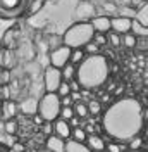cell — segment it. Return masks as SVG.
Returning a JSON list of instances; mask_svg holds the SVG:
<instances>
[{
  "instance_id": "obj_1",
  "label": "cell",
  "mask_w": 148,
  "mask_h": 152,
  "mask_svg": "<svg viewBox=\"0 0 148 152\" xmlns=\"http://www.w3.org/2000/svg\"><path fill=\"white\" fill-rule=\"evenodd\" d=\"M147 109H143L136 99H120L112 104L103 114V130L114 140L128 142L138 135L147 119Z\"/></svg>"
},
{
  "instance_id": "obj_2",
  "label": "cell",
  "mask_w": 148,
  "mask_h": 152,
  "mask_svg": "<svg viewBox=\"0 0 148 152\" xmlns=\"http://www.w3.org/2000/svg\"><path fill=\"white\" fill-rule=\"evenodd\" d=\"M110 76V62L105 56L93 54V56H84V59L76 64V80L79 81L81 88L93 90L100 88L107 83Z\"/></svg>"
},
{
  "instance_id": "obj_3",
  "label": "cell",
  "mask_w": 148,
  "mask_h": 152,
  "mask_svg": "<svg viewBox=\"0 0 148 152\" xmlns=\"http://www.w3.org/2000/svg\"><path fill=\"white\" fill-rule=\"evenodd\" d=\"M93 35L95 29L90 21H74V24H71L62 35V43L71 48L84 47L88 42H91Z\"/></svg>"
},
{
  "instance_id": "obj_4",
  "label": "cell",
  "mask_w": 148,
  "mask_h": 152,
  "mask_svg": "<svg viewBox=\"0 0 148 152\" xmlns=\"http://www.w3.org/2000/svg\"><path fill=\"white\" fill-rule=\"evenodd\" d=\"M60 107V97L55 92H45L38 100L36 113L43 118V121H54L55 118H59Z\"/></svg>"
},
{
  "instance_id": "obj_5",
  "label": "cell",
  "mask_w": 148,
  "mask_h": 152,
  "mask_svg": "<svg viewBox=\"0 0 148 152\" xmlns=\"http://www.w3.org/2000/svg\"><path fill=\"white\" fill-rule=\"evenodd\" d=\"M28 2L29 0H0V16L10 19L17 18L21 14H24Z\"/></svg>"
},
{
  "instance_id": "obj_6",
  "label": "cell",
  "mask_w": 148,
  "mask_h": 152,
  "mask_svg": "<svg viewBox=\"0 0 148 152\" xmlns=\"http://www.w3.org/2000/svg\"><path fill=\"white\" fill-rule=\"evenodd\" d=\"M96 14H98V9L93 4V0H79L73 16L74 21H91Z\"/></svg>"
},
{
  "instance_id": "obj_7",
  "label": "cell",
  "mask_w": 148,
  "mask_h": 152,
  "mask_svg": "<svg viewBox=\"0 0 148 152\" xmlns=\"http://www.w3.org/2000/svg\"><path fill=\"white\" fill-rule=\"evenodd\" d=\"M69 56H71V47H67V45H59V47L52 48V52H50V56H48V62H50V66L54 67H60L67 64L69 62Z\"/></svg>"
},
{
  "instance_id": "obj_8",
  "label": "cell",
  "mask_w": 148,
  "mask_h": 152,
  "mask_svg": "<svg viewBox=\"0 0 148 152\" xmlns=\"http://www.w3.org/2000/svg\"><path fill=\"white\" fill-rule=\"evenodd\" d=\"M62 81L60 69L54 66H48L43 71V90L45 92H57V86Z\"/></svg>"
},
{
  "instance_id": "obj_9",
  "label": "cell",
  "mask_w": 148,
  "mask_h": 152,
  "mask_svg": "<svg viewBox=\"0 0 148 152\" xmlns=\"http://www.w3.org/2000/svg\"><path fill=\"white\" fill-rule=\"evenodd\" d=\"M131 18H124V16H112L110 18V29L119 33V35H124L131 29Z\"/></svg>"
},
{
  "instance_id": "obj_10",
  "label": "cell",
  "mask_w": 148,
  "mask_h": 152,
  "mask_svg": "<svg viewBox=\"0 0 148 152\" xmlns=\"http://www.w3.org/2000/svg\"><path fill=\"white\" fill-rule=\"evenodd\" d=\"M52 132H54V135L67 140L71 137V124H69V121H65L62 118H55L52 121Z\"/></svg>"
},
{
  "instance_id": "obj_11",
  "label": "cell",
  "mask_w": 148,
  "mask_h": 152,
  "mask_svg": "<svg viewBox=\"0 0 148 152\" xmlns=\"http://www.w3.org/2000/svg\"><path fill=\"white\" fill-rule=\"evenodd\" d=\"M90 23H91L93 29L96 33H109L110 31V16H105V14H100L98 12Z\"/></svg>"
},
{
  "instance_id": "obj_12",
  "label": "cell",
  "mask_w": 148,
  "mask_h": 152,
  "mask_svg": "<svg viewBox=\"0 0 148 152\" xmlns=\"http://www.w3.org/2000/svg\"><path fill=\"white\" fill-rule=\"evenodd\" d=\"M45 147L48 152H64L65 151V140L57 135H48L45 140Z\"/></svg>"
},
{
  "instance_id": "obj_13",
  "label": "cell",
  "mask_w": 148,
  "mask_h": 152,
  "mask_svg": "<svg viewBox=\"0 0 148 152\" xmlns=\"http://www.w3.org/2000/svg\"><path fill=\"white\" fill-rule=\"evenodd\" d=\"M17 113H19L17 102H14L12 99L2 100V118H4V121H5V119H12V118H16Z\"/></svg>"
},
{
  "instance_id": "obj_14",
  "label": "cell",
  "mask_w": 148,
  "mask_h": 152,
  "mask_svg": "<svg viewBox=\"0 0 148 152\" xmlns=\"http://www.w3.org/2000/svg\"><path fill=\"white\" fill-rule=\"evenodd\" d=\"M36 105H38V100L35 97H28V99H24V100H21L17 104V109L19 113L26 114V116H33V114L36 113Z\"/></svg>"
},
{
  "instance_id": "obj_15",
  "label": "cell",
  "mask_w": 148,
  "mask_h": 152,
  "mask_svg": "<svg viewBox=\"0 0 148 152\" xmlns=\"http://www.w3.org/2000/svg\"><path fill=\"white\" fill-rule=\"evenodd\" d=\"M84 143H86V147L91 152H98V151H103L105 149V140H103L100 135H93V133L88 135Z\"/></svg>"
},
{
  "instance_id": "obj_16",
  "label": "cell",
  "mask_w": 148,
  "mask_h": 152,
  "mask_svg": "<svg viewBox=\"0 0 148 152\" xmlns=\"http://www.w3.org/2000/svg\"><path fill=\"white\" fill-rule=\"evenodd\" d=\"M14 54H12V48H2L0 50V67H7V69H10V67L14 66Z\"/></svg>"
},
{
  "instance_id": "obj_17",
  "label": "cell",
  "mask_w": 148,
  "mask_h": 152,
  "mask_svg": "<svg viewBox=\"0 0 148 152\" xmlns=\"http://www.w3.org/2000/svg\"><path fill=\"white\" fill-rule=\"evenodd\" d=\"M133 19H136L138 23H141L143 26L148 28V4H147V0H143V2L139 4V7L136 9V14H134Z\"/></svg>"
},
{
  "instance_id": "obj_18",
  "label": "cell",
  "mask_w": 148,
  "mask_h": 152,
  "mask_svg": "<svg viewBox=\"0 0 148 152\" xmlns=\"http://www.w3.org/2000/svg\"><path fill=\"white\" fill-rule=\"evenodd\" d=\"M64 152H91V151L86 147V143L76 142L73 138H67L65 140V151Z\"/></svg>"
},
{
  "instance_id": "obj_19",
  "label": "cell",
  "mask_w": 148,
  "mask_h": 152,
  "mask_svg": "<svg viewBox=\"0 0 148 152\" xmlns=\"http://www.w3.org/2000/svg\"><path fill=\"white\" fill-rule=\"evenodd\" d=\"M128 149L129 151H145L147 149V145H145V140H143V137L141 135H134V137H131L129 140H128Z\"/></svg>"
},
{
  "instance_id": "obj_20",
  "label": "cell",
  "mask_w": 148,
  "mask_h": 152,
  "mask_svg": "<svg viewBox=\"0 0 148 152\" xmlns=\"http://www.w3.org/2000/svg\"><path fill=\"white\" fill-rule=\"evenodd\" d=\"M60 76H62L64 81H71L73 78H76V66H74L73 62L64 64V66L60 67Z\"/></svg>"
},
{
  "instance_id": "obj_21",
  "label": "cell",
  "mask_w": 148,
  "mask_h": 152,
  "mask_svg": "<svg viewBox=\"0 0 148 152\" xmlns=\"http://www.w3.org/2000/svg\"><path fill=\"white\" fill-rule=\"evenodd\" d=\"M45 4H46V0H29L28 7H26L24 12H28L29 16H35V14H38L40 10L45 7Z\"/></svg>"
},
{
  "instance_id": "obj_22",
  "label": "cell",
  "mask_w": 148,
  "mask_h": 152,
  "mask_svg": "<svg viewBox=\"0 0 148 152\" xmlns=\"http://www.w3.org/2000/svg\"><path fill=\"white\" fill-rule=\"evenodd\" d=\"M129 31L134 35V37H148V28L147 26H143L141 23H138L136 19L131 21V29Z\"/></svg>"
},
{
  "instance_id": "obj_23",
  "label": "cell",
  "mask_w": 148,
  "mask_h": 152,
  "mask_svg": "<svg viewBox=\"0 0 148 152\" xmlns=\"http://www.w3.org/2000/svg\"><path fill=\"white\" fill-rule=\"evenodd\" d=\"M73 109H74V116H78L79 119L88 118V107H86V102H83V100H79V102H74V104H73Z\"/></svg>"
},
{
  "instance_id": "obj_24",
  "label": "cell",
  "mask_w": 148,
  "mask_h": 152,
  "mask_svg": "<svg viewBox=\"0 0 148 152\" xmlns=\"http://www.w3.org/2000/svg\"><path fill=\"white\" fill-rule=\"evenodd\" d=\"M136 40H138V37H134L131 31H128V33L120 35V45H122V47H126V48H134Z\"/></svg>"
},
{
  "instance_id": "obj_25",
  "label": "cell",
  "mask_w": 148,
  "mask_h": 152,
  "mask_svg": "<svg viewBox=\"0 0 148 152\" xmlns=\"http://www.w3.org/2000/svg\"><path fill=\"white\" fill-rule=\"evenodd\" d=\"M86 137H88V133H86L84 128H81V126H74V128H71V137H69V138H73V140H76V142H83L84 143Z\"/></svg>"
},
{
  "instance_id": "obj_26",
  "label": "cell",
  "mask_w": 148,
  "mask_h": 152,
  "mask_svg": "<svg viewBox=\"0 0 148 152\" xmlns=\"http://www.w3.org/2000/svg\"><path fill=\"white\" fill-rule=\"evenodd\" d=\"M84 50H83V47H78V48H71V56H69V62H73L74 66L76 64H79L81 61L84 59Z\"/></svg>"
},
{
  "instance_id": "obj_27",
  "label": "cell",
  "mask_w": 148,
  "mask_h": 152,
  "mask_svg": "<svg viewBox=\"0 0 148 152\" xmlns=\"http://www.w3.org/2000/svg\"><path fill=\"white\" fill-rule=\"evenodd\" d=\"M115 14L117 16H124V18H134V14H136V9L133 7V5H117V10H115Z\"/></svg>"
},
{
  "instance_id": "obj_28",
  "label": "cell",
  "mask_w": 148,
  "mask_h": 152,
  "mask_svg": "<svg viewBox=\"0 0 148 152\" xmlns=\"http://www.w3.org/2000/svg\"><path fill=\"white\" fill-rule=\"evenodd\" d=\"M107 35V45H110V47L117 48L120 47V35L119 33H115V31H109V33H105Z\"/></svg>"
},
{
  "instance_id": "obj_29",
  "label": "cell",
  "mask_w": 148,
  "mask_h": 152,
  "mask_svg": "<svg viewBox=\"0 0 148 152\" xmlns=\"http://www.w3.org/2000/svg\"><path fill=\"white\" fill-rule=\"evenodd\" d=\"M4 47L7 48H14L16 47V31L14 29H9L4 37Z\"/></svg>"
},
{
  "instance_id": "obj_30",
  "label": "cell",
  "mask_w": 148,
  "mask_h": 152,
  "mask_svg": "<svg viewBox=\"0 0 148 152\" xmlns=\"http://www.w3.org/2000/svg\"><path fill=\"white\" fill-rule=\"evenodd\" d=\"M17 121H16V118H12V119H5V124H4V130L7 135H16L17 133Z\"/></svg>"
},
{
  "instance_id": "obj_31",
  "label": "cell",
  "mask_w": 148,
  "mask_h": 152,
  "mask_svg": "<svg viewBox=\"0 0 148 152\" xmlns=\"http://www.w3.org/2000/svg\"><path fill=\"white\" fill-rule=\"evenodd\" d=\"M86 107H88V114H93V116L102 113V102H98V100H90Z\"/></svg>"
},
{
  "instance_id": "obj_32",
  "label": "cell",
  "mask_w": 148,
  "mask_h": 152,
  "mask_svg": "<svg viewBox=\"0 0 148 152\" xmlns=\"http://www.w3.org/2000/svg\"><path fill=\"white\" fill-rule=\"evenodd\" d=\"M115 10H117V5H115V2H112V0H107L105 4H103V12L105 16H115Z\"/></svg>"
},
{
  "instance_id": "obj_33",
  "label": "cell",
  "mask_w": 148,
  "mask_h": 152,
  "mask_svg": "<svg viewBox=\"0 0 148 152\" xmlns=\"http://www.w3.org/2000/svg\"><path fill=\"white\" fill-rule=\"evenodd\" d=\"M73 116H74V109H73V105H62V107H60L59 118H62V119H65V121H69V119H71Z\"/></svg>"
},
{
  "instance_id": "obj_34",
  "label": "cell",
  "mask_w": 148,
  "mask_h": 152,
  "mask_svg": "<svg viewBox=\"0 0 148 152\" xmlns=\"http://www.w3.org/2000/svg\"><path fill=\"white\" fill-rule=\"evenodd\" d=\"M83 50H84V54H86V56H93V54H98V52H100V47H98V45L91 40V42H88V43L83 47Z\"/></svg>"
},
{
  "instance_id": "obj_35",
  "label": "cell",
  "mask_w": 148,
  "mask_h": 152,
  "mask_svg": "<svg viewBox=\"0 0 148 152\" xmlns=\"http://www.w3.org/2000/svg\"><path fill=\"white\" fill-rule=\"evenodd\" d=\"M59 97H64V95H69L71 94V88H69V81H60L59 83V86H57V92H55Z\"/></svg>"
},
{
  "instance_id": "obj_36",
  "label": "cell",
  "mask_w": 148,
  "mask_h": 152,
  "mask_svg": "<svg viewBox=\"0 0 148 152\" xmlns=\"http://www.w3.org/2000/svg\"><path fill=\"white\" fill-rule=\"evenodd\" d=\"M91 40L98 45V47H105V45H107V35H105V33H96V31H95V35H93Z\"/></svg>"
},
{
  "instance_id": "obj_37",
  "label": "cell",
  "mask_w": 148,
  "mask_h": 152,
  "mask_svg": "<svg viewBox=\"0 0 148 152\" xmlns=\"http://www.w3.org/2000/svg\"><path fill=\"white\" fill-rule=\"evenodd\" d=\"M10 81V69L0 67V85H7Z\"/></svg>"
},
{
  "instance_id": "obj_38",
  "label": "cell",
  "mask_w": 148,
  "mask_h": 152,
  "mask_svg": "<svg viewBox=\"0 0 148 152\" xmlns=\"http://www.w3.org/2000/svg\"><path fill=\"white\" fill-rule=\"evenodd\" d=\"M10 97H12V92H10L9 83H7V85H0V99H2V100H7Z\"/></svg>"
},
{
  "instance_id": "obj_39",
  "label": "cell",
  "mask_w": 148,
  "mask_h": 152,
  "mask_svg": "<svg viewBox=\"0 0 148 152\" xmlns=\"http://www.w3.org/2000/svg\"><path fill=\"white\" fill-rule=\"evenodd\" d=\"M69 88H71V92H81V90H83L81 85H79V81H78L76 78H73V80L69 81Z\"/></svg>"
},
{
  "instance_id": "obj_40",
  "label": "cell",
  "mask_w": 148,
  "mask_h": 152,
  "mask_svg": "<svg viewBox=\"0 0 148 152\" xmlns=\"http://www.w3.org/2000/svg\"><path fill=\"white\" fill-rule=\"evenodd\" d=\"M43 133L45 135H52V121H43Z\"/></svg>"
},
{
  "instance_id": "obj_41",
  "label": "cell",
  "mask_w": 148,
  "mask_h": 152,
  "mask_svg": "<svg viewBox=\"0 0 148 152\" xmlns=\"http://www.w3.org/2000/svg\"><path fill=\"white\" fill-rule=\"evenodd\" d=\"M73 99H71V95H64V97H60V105H73Z\"/></svg>"
},
{
  "instance_id": "obj_42",
  "label": "cell",
  "mask_w": 148,
  "mask_h": 152,
  "mask_svg": "<svg viewBox=\"0 0 148 152\" xmlns=\"http://www.w3.org/2000/svg\"><path fill=\"white\" fill-rule=\"evenodd\" d=\"M14 152H26V145L16 142V143H14Z\"/></svg>"
},
{
  "instance_id": "obj_43",
  "label": "cell",
  "mask_w": 148,
  "mask_h": 152,
  "mask_svg": "<svg viewBox=\"0 0 148 152\" xmlns=\"http://www.w3.org/2000/svg\"><path fill=\"white\" fill-rule=\"evenodd\" d=\"M124 152H145V151H129V149H128V151H124Z\"/></svg>"
},
{
  "instance_id": "obj_44",
  "label": "cell",
  "mask_w": 148,
  "mask_h": 152,
  "mask_svg": "<svg viewBox=\"0 0 148 152\" xmlns=\"http://www.w3.org/2000/svg\"><path fill=\"white\" fill-rule=\"evenodd\" d=\"M98 152H107V151H105V149H103V151H98Z\"/></svg>"
}]
</instances>
